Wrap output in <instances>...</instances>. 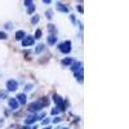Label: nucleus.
<instances>
[{"label":"nucleus","mask_w":129,"mask_h":129,"mask_svg":"<svg viewBox=\"0 0 129 129\" xmlns=\"http://www.w3.org/2000/svg\"><path fill=\"white\" fill-rule=\"evenodd\" d=\"M7 96H8L7 91H0V99H4V98H7Z\"/></svg>","instance_id":"20"},{"label":"nucleus","mask_w":129,"mask_h":129,"mask_svg":"<svg viewBox=\"0 0 129 129\" xmlns=\"http://www.w3.org/2000/svg\"><path fill=\"white\" fill-rule=\"evenodd\" d=\"M4 125V119H0V128Z\"/></svg>","instance_id":"30"},{"label":"nucleus","mask_w":129,"mask_h":129,"mask_svg":"<svg viewBox=\"0 0 129 129\" xmlns=\"http://www.w3.org/2000/svg\"><path fill=\"white\" fill-rule=\"evenodd\" d=\"M5 29H13V23H10V22H8V23H5L4 25Z\"/></svg>","instance_id":"26"},{"label":"nucleus","mask_w":129,"mask_h":129,"mask_svg":"<svg viewBox=\"0 0 129 129\" xmlns=\"http://www.w3.org/2000/svg\"><path fill=\"white\" fill-rule=\"evenodd\" d=\"M43 107H44V105H43V102H41V99H39V101H35V102H31L29 106H27V110H29L31 114H36V112H39V111H40Z\"/></svg>","instance_id":"2"},{"label":"nucleus","mask_w":129,"mask_h":129,"mask_svg":"<svg viewBox=\"0 0 129 129\" xmlns=\"http://www.w3.org/2000/svg\"><path fill=\"white\" fill-rule=\"evenodd\" d=\"M70 19H71L72 23H76V18H75V16H74V14H71V16H70Z\"/></svg>","instance_id":"28"},{"label":"nucleus","mask_w":129,"mask_h":129,"mask_svg":"<svg viewBox=\"0 0 129 129\" xmlns=\"http://www.w3.org/2000/svg\"><path fill=\"white\" fill-rule=\"evenodd\" d=\"M8 106L10 110H18V107H19V105L16 98H8Z\"/></svg>","instance_id":"10"},{"label":"nucleus","mask_w":129,"mask_h":129,"mask_svg":"<svg viewBox=\"0 0 129 129\" xmlns=\"http://www.w3.org/2000/svg\"><path fill=\"white\" fill-rule=\"evenodd\" d=\"M26 36V32L23 31V30H19V31H17L16 32V39H17V40H23V37Z\"/></svg>","instance_id":"12"},{"label":"nucleus","mask_w":129,"mask_h":129,"mask_svg":"<svg viewBox=\"0 0 129 129\" xmlns=\"http://www.w3.org/2000/svg\"><path fill=\"white\" fill-rule=\"evenodd\" d=\"M50 114H52V116H57V115H59V114H61V111H59V110L54 106V107H53L52 110H50Z\"/></svg>","instance_id":"16"},{"label":"nucleus","mask_w":129,"mask_h":129,"mask_svg":"<svg viewBox=\"0 0 129 129\" xmlns=\"http://www.w3.org/2000/svg\"><path fill=\"white\" fill-rule=\"evenodd\" d=\"M23 4L26 5V7H31V5L34 4V1H32V0H26V1H25Z\"/></svg>","instance_id":"24"},{"label":"nucleus","mask_w":129,"mask_h":129,"mask_svg":"<svg viewBox=\"0 0 129 129\" xmlns=\"http://www.w3.org/2000/svg\"><path fill=\"white\" fill-rule=\"evenodd\" d=\"M32 88H34V85H32V84H29V85H26V89H25V92H27V91H31Z\"/></svg>","instance_id":"27"},{"label":"nucleus","mask_w":129,"mask_h":129,"mask_svg":"<svg viewBox=\"0 0 129 129\" xmlns=\"http://www.w3.org/2000/svg\"><path fill=\"white\" fill-rule=\"evenodd\" d=\"M37 120H39V117H37L36 114H30V115L25 119V125L30 128V125H31V124H35Z\"/></svg>","instance_id":"5"},{"label":"nucleus","mask_w":129,"mask_h":129,"mask_svg":"<svg viewBox=\"0 0 129 129\" xmlns=\"http://www.w3.org/2000/svg\"><path fill=\"white\" fill-rule=\"evenodd\" d=\"M70 67H71L72 74H75V72H79V71H81V70H83V63H81V62H79V61H75V62L72 63Z\"/></svg>","instance_id":"8"},{"label":"nucleus","mask_w":129,"mask_h":129,"mask_svg":"<svg viewBox=\"0 0 129 129\" xmlns=\"http://www.w3.org/2000/svg\"><path fill=\"white\" fill-rule=\"evenodd\" d=\"M55 8H57V10H59V12H62V13H69L70 12L69 7H67L66 4H63V3H61V1L55 3Z\"/></svg>","instance_id":"9"},{"label":"nucleus","mask_w":129,"mask_h":129,"mask_svg":"<svg viewBox=\"0 0 129 129\" xmlns=\"http://www.w3.org/2000/svg\"><path fill=\"white\" fill-rule=\"evenodd\" d=\"M21 44H22V47H31V45L35 44V39H34V36H31V35H26L23 37V40L21 41Z\"/></svg>","instance_id":"6"},{"label":"nucleus","mask_w":129,"mask_h":129,"mask_svg":"<svg viewBox=\"0 0 129 129\" xmlns=\"http://www.w3.org/2000/svg\"><path fill=\"white\" fill-rule=\"evenodd\" d=\"M41 35H43L41 30H40V29H37V30H36V32H35V36H34V39H35V40H39V39L41 37Z\"/></svg>","instance_id":"17"},{"label":"nucleus","mask_w":129,"mask_h":129,"mask_svg":"<svg viewBox=\"0 0 129 129\" xmlns=\"http://www.w3.org/2000/svg\"><path fill=\"white\" fill-rule=\"evenodd\" d=\"M44 129H52V127H47V128H44Z\"/></svg>","instance_id":"33"},{"label":"nucleus","mask_w":129,"mask_h":129,"mask_svg":"<svg viewBox=\"0 0 129 129\" xmlns=\"http://www.w3.org/2000/svg\"><path fill=\"white\" fill-rule=\"evenodd\" d=\"M49 123H50V119H43V120H41V124H43V125H48Z\"/></svg>","instance_id":"25"},{"label":"nucleus","mask_w":129,"mask_h":129,"mask_svg":"<svg viewBox=\"0 0 129 129\" xmlns=\"http://www.w3.org/2000/svg\"><path fill=\"white\" fill-rule=\"evenodd\" d=\"M16 99H17V102H18L19 106L27 103V96H26V93H18V94H17V97H16Z\"/></svg>","instance_id":"7"},{"label":"nucleus","mask_w":129,"mask_h":129,"mask_svg":"<svg viewBox=\"0 0 129 129\" xmlns=\"http://www.w3.org/2000/svg\"><path fill=\"white\" fill-rule=\"evenodd\" d=\"M71 48H72V45H71V41L70 40H65V41H62L58 45L59 52L63 53V54H69L71 52Z\"/></svg>","instance_id":"3"},{"label":"nucleus","mask_w":129,"mask_h":129,"mask_svg":"<svg viewBox=\"0 0 129 129\" xmlns=\"http://www.w3.org/2000/svg\"><path fill=\"white\" fill-rule=\"evenodd\" d=\"M76 8H77V10H79L80 13H83V7H81V4H77V7H76Z\"/></svg>","instance_id":"29"},{"label":"nucleus","mask_w":129,"mask_h":129,"mask_svg":"<svg viewBox=\"0 0 129 129\" xmlns=\"http://www.w3.org/2000/svg\"><path fill=\"white\" fill-rule=\"evenodd\" d=\"M39 19H40V16H39V14L32 16V18H31V23H32V25H37V23H39Z\"/></svg>","instance_id":"15"},{"label":"nucleus","mask_w":129,"mask_h":129,"mask_svg":"<svg viewBox=\"0 0 129 129\" xmlns=\"http://www.w3.org/2000/svg\"><path fill=\"white\" fill-rule=\"evenodd\" d=\"M45 16H47V18H48L49 21H52V18H53V12H50V10H47V12H45Z\"/></svg>","instance_id":"19"},{"label":"nucleus","mask_w":129,"mask_h":129,"mask_svg":"<svg viewBox=\"0 0 129 129\" xmlns=\"http://www.w3.org/2000/svg\"><path fill=\"white\" fill-rule=\"evenodd\" d=\"M44 50H45V45H44V44H37V47L35 48V53L40 54V53L44 52Z\"/></svg>","instance_id":"14"},{"label":"nucleus","mask_w":129,"mask_h":129,"mask_svg":"<svg viewBox=\"0 0 129 129\" xmlns=\"http://www.w3.org/2000/svg\"><path fill=\"white\" fill-rule=\"evenodd\" d=\"M48 29L50 30V31H49L50 34H52V32H53V35H55V27H54V25H52V23H49V25H48Z\"/></svg>","instance_id":"18"},{"label":"nucleus","mask_w":129,"mask_h":129,"mask_svg":"<svg viewBox=\"0 0 129 129\" xmlns=\"http://www.w3.org/2000/svg\"><path fill=\"white\" fill-rule=\"evenodd\" d=\"M55 43H57V36L53 35V34H50V35L48 36V44L49 45H54Z\"/></svg>","instance_id":"13"},{"label":"nucleus","mask_w":129,"mask_h":129,"mask_svg":"<svg viewBox=\"0 0 129 129\" xmlns=\"http://www.w3.org/2000/svg\"><path fill=\"white\" fill-rule=\"evenodd\" d=\"M43 3H44V4H50V0H44Z\"/></svg>","instance_id":"31"},{"label":"nucleus","mask_w":129,"mask_h":129,"mask_svg":"<svg viewBox=\"0 0 129 129\" xmlns=\"http://www.w3.org/2000/svg\"><path fill=\"white\" fill-rule=\"evenodd\" d=\"M8 37V35L5 32H3V31H0V39H1V40H5V39Z\"/></svg>","instance_id":"23"},{"label":"nucleus","mask_w":129,"mask_h":129,"mask_svg":"<svg viewBox=\"0 0 129 129\" xmlns=\"http://www.w3.org/2000/svg\"><path fill=\"white\" fill-rule=\"evenodd\" d=\"M18 81L14 79H9L7 80V92H16L18 89Z\"/></svg>","instance_id":"4"},{"label":"nucleus","mask_w":129,"mask_h":129,"mask_svg":"<svg viewBox=\"0 0 129 129\" xmlns=\"http://www.w3.org/2000/svg\"><path fill=\"white\" fill-rule=\"evenodd\" d=\"M59 121H62V117H61V116H57V117H54V119H53V124H57V123H59Z\"/></svg>","instance_id":"22"},{"label":"nucleus","mask_w":129,"mask_h":129,"mask_svg":"<svg viewBox=\"0 0 129 129\" xmlns=\"http://www.w3.org/2000/svg\"><path fill=\"white\" fill-rule=\"evenodd\" d=\"M53 101H54V103H55V107H57L61 112L62 111L66 110V107L69 106V103H67V101L63 99L61 96H58V94H53Z\"/></svg>","instance_id":"1"},{"label":"nucleus","mask_w":129,"mask_h":129,"mask_svg":"<svg viewBox=\"0 0 129 129\" xmlns=\"http://www.w3.org/2000/svg\"><path fill=\"white\" fill-rule=\"evenodd\" d=\"M34 12H35V4H32L31 7H29V9H27V13L29 14H32Z\"/></svg>","instance_id":"21"},{"label":"nucleus","mask_w":129,"mask_h":129,"mask_svg":"<svg viewBox=\"0 0 129 129\" xmlns=\"http://www.w3.org/2000/svg\"><path fill=\"white\" fill-rule=\"evenodd\" d=\"M76 59H74V58H71V57H66V58H63L62 61H61V62H62V65L63 66H71L72 63L75 62Z\"/></svg>","instance_id":"11"},{"label":"nucleus","mask_w":129,"mask_h":129,"mask_svg":"<svg viewBox=\"0 0 129 129\" xmlns=\"http://www.w3.org/2000/svg\"><path fill=\"white\" fill-rule=\"evenodd\" d=\"M19 129H29V127H26V125H23L22 128H19Z\"/></svg>","instance_id":"32"}]
</instances>
